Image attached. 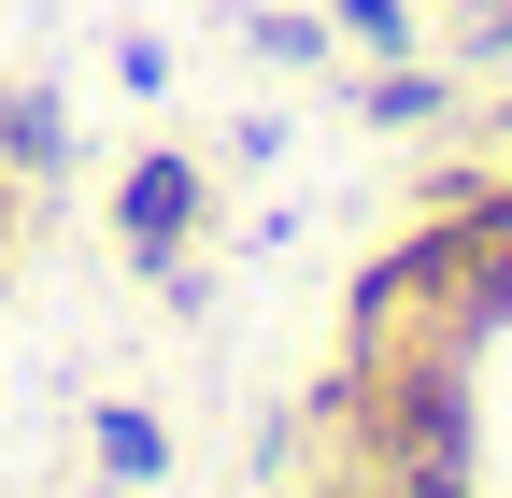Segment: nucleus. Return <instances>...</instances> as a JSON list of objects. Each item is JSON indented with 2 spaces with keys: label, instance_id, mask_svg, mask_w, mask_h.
Wrapping results in <instances>:
<instances>
[{
  "label": "nucleus",
  "instance_id": "nucleus-1",
  "mask_svg": "<svg viewBox=\"0 0 512 498\" xmlns=\"http://www.w3.org/2000/svg\"><path fill=\"white\" fill-rule=\"evenodd\" d=\"M427 299L456 314V342L512 328V185H470V200L427 228Z\"/></svg>",
  "mask_w": 512,
  "mask_h": 498
},
{
  "label": "nucleus",
  "instance_id": "nucleus-2",
  "mask_svg": "<svg viewBox=\"0 0 512 498\" xmlns=\"http://www.w3.org/2000/svg\"><path fill=\"white\" fill-rule=\"evenodd\" d=\"M200 200H214L200 157H143V171L114 185V242H128L143 271H171V257H185V228H200Z\"/></svg>",
  "mask_w": 512,
  "mask_h": 498
},
{
  "label": "nucleus",
  "instance_id": "nucleus-3",
  "mask_svg": "<svg viewBox=\"0 0 512 498\" xmlns=\"http://www.w3.org/2000/svg\"><path fill=\"white\" fill-rule=\"evenodd\" d=\"M0 171H57V100H43V86L0 100Z\"/></svg>",
  "mask_w": 512,
  "mask_h": 498
},
{
  "label": "nucleus",
  "instance_id": "nucleus-4",
  "mask_svg": "<svg viewBox=\"0 0 512 498\" xmlns=\"http://www.w3.org/2000/svg\"><path fill=\"white\" fill-rule=\"evenodd\" d=\"M157 456H171V442H157V413H128V399H114V413H100V470H114V484H143Z\"/></svg>",
  "mask_w": 512,
  "mask_h": 498
},
{
  "label": "nucleus",
  "instance_id": "nucleus-5",
  "mask_svg": "<svg viewBox=\"0 0 512 498\" xmlns=\"http://www.w3.org/2000/svg\"><path fill=\"white\" fill-rule=\"evenodd\" d=\"M342 29H356V43H384V57L413 43V15H399V0H342Z\"/></svg>",
  "mask_w": 512,
  "mask_h": 498
}]
</instances>
